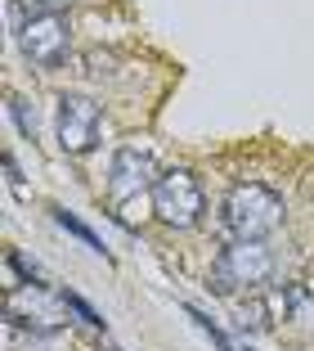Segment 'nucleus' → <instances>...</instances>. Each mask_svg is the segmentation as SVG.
<instances>
[{
	"label": "nucleus",
	"mask_w": 314,
	"mask_h": 351,
	"mask_svg": "<svg viewBox=\"0 0 314 351\" xmlns=\"http://www.w3.org/2000/svg\"><path fill=\"white\" fill-rule=\"evenodd\" d=\"M220 226L229 239H270L283 226V198L265 185H233L220 203Z\"/></svg>",
	"instance_id": "1"
},
{
	"label": "nucleus",
	"mask_w": 314,
	"mask_h": 351,
	"mask_svg": "<svg viewBox=\"0 0 314 351\" xmlns=\"http://www.w3.org/2000/svg\"><path fill=\"white\" fill-rule=\"evenodd\" d=\"M270 275H274V252L265 248L261 239H233L229 248L215 257V266H211V275H207V289H215V293H238V289H247V293H256L261 284H270Z\"/></svg>",
	"instance_id": "2"
},
{
	"label": "nucleus",
	"mask_w": 314,
	"mask_h": 351,
	"mask_svg": "<svg viewBox=\"0 0 314 351\" xmlns=\"http://www.w3.org/2000/svg\"><path fill=\"white\" fill-rule=\"evenodd\" d=\"M148 203H153V217L162 221V226H171V230H193L207 212L202 180L193 171H184V167H171V171L157 176Z\"/></svg>",
	"instance_id": "3"
},
{
	"label": "nucleus",
	"mask_w": 314,
	"mask_h": 351,
	"mask_svg": "<svg viewBox=\"0 0 314 351\" xmlns=\"http://www.w3.org/2000/svg\"><path fill=\"white\" fill-rule=\"evenodd\" d=\"M157 167H153V154L140 145H122L112 154V167H108V198H112V212L122 217V207L140 203L144 194H153L157 185Z\"/></svg>",
	"instance_id": "4"
},
{
	"label": "nucleus",
	"mask_w": 314,
	"mask_h": 351,
	"mask_svg": "<svg viewBox=\"0 0 314 351\" xmlns=\"http://www.w3.org/2000/svg\"><path fill=\"white\" fill-rule=\"evenodd\" d=\"M54 131H59V149L72 158L90 154L99 145L103 131V113L90 95H59V108H54Z\"/></svg>",
	"instance_id": "5"
},
{
	"label": "nucleus",
	"mask_w": 314,
	"mask_h": 351,
	"mask_svg": "<svg viewBox=\"0 0 314 351\" xmlns=\"http://www.w3.org/2000/svg\"><path fill=\"white\" fill-rule=\"evenodd\" d=\"M18 50L36 68H59L72 50V32L59 14H27L18 23Z\"/></svg>",
	"instance_id": "6"
},
{
	"label": "nucleus",
	"mask_w": 314,
	"mask_h": 351,
	"mask_svg": "<svg viewBox=\"0 0 314 351\" xmlns=\"http://www.w3.org/2000/svg\"><path fill=\"white\" fill-rule=\"evenodd\" d=\"M278 302H283V315L296 324V329H314V289H305V284H287Z\"/></svg>",
	"instance_id": "7"
},
{
	"label": "nucleus",
	"mask_w": 314,
	"mask_h": 351,
	"mask_svg": "<svg viewBox=\"0 0 314 351\" xmlns=\"http://www.w3.org/2000/svg\"><path fill=\"white\" fill-rule=\"evenodd\" d=\"M238 329L243 333H265L274 324V298H261V293H252L247 302H238Z\"/></svg>",
	"instance_id": "8"
},
{
	"label": "nucleus",
	"mask_w": 314,
	"mask_h": 351,
	"mask_svg": "<svg viewBox=\"0 0 314 351\" xmlns=\"http://www.w3.org/2000/svg\"><path fill=\"white\" fill-rule=\"evenodd\" d=\"M50 217H54V226H59V230H68L72 239H81V243H86V248H90V252H99L103 261H112V252L103 248V239L94 234V230L86 226V221L77 217V212H68V207H50Z\"/></svg>",
	"instance_id": "9"
},
{
	"label": "nucleus",
	"mask_w": 314,
	"mask_h": 351,
	"mask_svg": "<svg viewBox=\"0 0 314 351\" xmlns=\"http://www.w3.org/2000/svg\"><path fill=\"white\" fill-rule=\"evenodd\" d=\"M59 298H63V306H68V315H77V320H81L86 329H99V333L108 329V320H103V315H99V311H94V306H90V302H86V298H81V293L63 289Z\"/></svg>",
	"instance_id": "10"
},
{
	"label": "nucleus",
	"mask_w": 314,
	"mask_h": 351,
	"mask_svg": "<svg viewBox=\"0 0 314 351\" xmlns=\"http://www.w3.org/2000/svg\"><path fill=\"white\" fill-rule=\"evenodd\" d=\"M184 315H189V320H193V324H198V329H202V333H207V338H211V342H215V351H233V342H229V333H224V329H220V324H215V320H211V315H207V311H198V306H184Z\"/></svg>",
	"instance_id": "11"
},
{
	"label": "nucleus",
	"mask_w": 314,
	"mask_h": 351,
	"mask_svg": "<svg viewBox=\"0 0 314 351\" xmlns=\"http://www.w3.org/2000/svg\"><path fill=\"white\" fill-rule=\"evenodd\" d=\"M10 113H14V122H18V131L27 135V140H36V108H31L23 95H10Z\"/></svg>",
	"instance_id": "12"
},
{
	"label": "nucleus",
	"mask_w": 314,
	"mask_h": 351,
	"mask_svg": "<svg viewBox=\"0 0 314 351\" xmlns=\"http://www.w3.org/2000/svg\"><path fill=\"white\" fill-rule=\"evenodd\" d=\"M31 14H59V10H68L72 0H23Z\"/></svg>",
	"instance_id": "13"
},
{
	"label": "nucleus",
	"mask_w": 314,
	"mask_h": 351,
	"mask_svg": "<svg viewBox=\"0 0 314 351\" xmlns=\"http://www.w3.org/2000/svg\"><path fill=\"white\" fill-rule=\"evenodd\" d=\"M5 176H10V185H14V189L23 185V176H18V162H14V154H5Z\"/></svg>",
	"instance_id": "14"
},
{
	"label": "nucleus",
	"mask_w": 314,
	"mask_h": 351,
	"mask_svg": "<svg viewBox=\"0 0 314 351\" xmlns=\"http://www.w3.org/2000/svg\"><path fill=\"white\" fill-rule=\"evenodd\" d=\"M99 351H122V347H112V342H103V347H99Z\"/></svg>",
	"instance_id": "15"
},
{
	"label": "nucleus",
	"mask_w": 314,
	"mask_h": 351,
	"mask_svg": "<svg viewBox=\"0 0 314 351\" xmlns=\"http://www.w3.org/2000/svg\"><path fill=\"white\" fill-rule=\"evenodd\" d=\"M247 351H252V347H247Z\"/></svg>",
	"instance_id": "16"
}]
</instances>
